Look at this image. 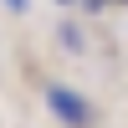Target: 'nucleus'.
I'll list each match as a JSON object with an SVG mask.
<instances>
[{"instance_id":"f257e3e1","label":"nucleus","mask_w":128,"mask_h":128,"mask_svg":"<svg viewBox=\"0 0 128 128\" xmlns=\"http://www.w3.org/2000/svg\"><path fill=\"white\" fill-rule=\"evenodd\" d=\"M46 108L67 128H92V102L82 98L77 87H67V82H46Z\"/></svg>"},{"instance_id":"f03ea898","label":"nucleus","mask_w":128,"mask_h":128,"mask_svg":"<svg viewBox=\"0 0 128 128\" xmlns=\"http://www.w3.org/2000/svg\"><path fill=\"white\" fill-rule=\"evenodd\" d=\"M62 41H67V51H82V31L77 26H62Z\"/></svg>"},{"instance_id":"20e7f679","label":"nucleus","mask_w":128,"mask_h":128,"mask_svg":"<svg viewBox=\"0 0 128 128\" xmlns=\"http://www.w3.org/2000/svg\"><path fill=\"white\" fill-rule=\"evenodd\" d=\"M56 5H72V0H56Z\"/></svg>"},{"instance_id":"7ed1b4c3","label":"nucleus","mask_w":128,"mask_h":128,"mask_svg":"<svg viewBox=\"0 0 128 128\" xmlns=\"http://www.w3.org/2000/svg\"><path fill=\"white\" fill-rule=\"evenodd\" d=\"M5 5H10V10H26V5H31V0H5Z\"/></svg>"}]
</instances>
